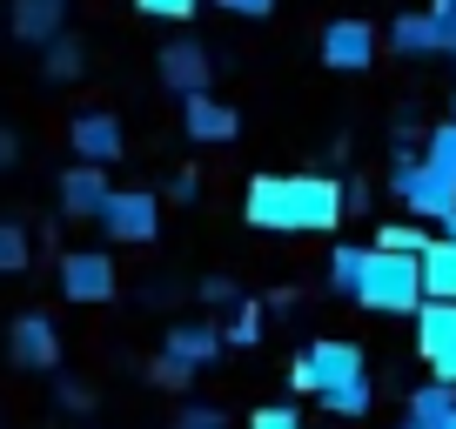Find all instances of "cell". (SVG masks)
I'll return each instance as SVG.
<instances>
[{
    "label": "cell",
    "mask_w": 456,
    "mask_h": 429,
    "mask_svg": "<svg viewBox=\"0 0 456 429\" xmlns=\"http://www.w3.org/2000/svg\"><path fill=\"white\" fill-rule=\"evenodd\" d=\"M242 222L262 235H336L349 222V182L336 174H256Z\"/></svg>",
    "instance_id": "1"
},
{
    "label": "cell",
    "mask_w": 456,
    "mask_h": 429,
    "mask_svg": "<svg viewBox=\"0 0 456 429\" xmlns=\"http://www.w3.org/2000/svg\"><path fill=\"white\" fill-rule=\"evenodd\" d=\"M362 309L370 315H416L429 302L423 288V255H389V248L370 242V269H362Z\"/></svg>",
    "instance_id": "2"
},
{
    "label": "cell",
    "mask_w": 456,
    "mask_h": 429,
    "mask_svg": "<svg viewBox=\"0 0 456 429\" xmlns=\"http://www.w3.org/2000/svg\"><path fill=\"white\" fill-rule=\"evenodd\" d=\"M370 362H362L356 343H342V336H322V343H302L296 362H289V389L296 396H336V389L362 383Z\"/></svg>",
    "instance_id": "3"
},
{
    "label": "cell",
    "mask_w": 456,
    "mask_h": 429,
    "mask_svg": "<svg viewBox=\"0 0 456 429\" xmlns=\"http://www.w3.org/2000/svg\"><path fill=\"white\" fill-rule=\"evenodd\" d=\"M389 195L403 201V214L410 222H450L456 214V182L443 168H429L423 155H410V148H396V161H389Z\"/></svg>",
    "instance_id": "4"
},
{
    "label": "cell",
    "mask_w": 456,
    "mask_h": 429,
    "mask_svg": "<svg viewBox=\"0 0 456 429\" xmlns=\"http://www.w3.org/2000/svg\"><path fill=\"white\" fill-rule=\"evenodd\" d=\"M410 322H416V356H423L429 383L456 389V302H423Z\"/></svg>",
    "instance_id": "5"
},
{
    "label": "cell",
    "mask_w": 456,
    "mask_h": 429,
    "mask_svg": "<svg viewBox=\"0 0 456 429\" xmlns=\"http://www.w3.org/2000/svg\"><path fill=\"white\" fill-rule=\"evenodd\" d=\"M7 356L14 369H34V376H61V329L47 309H20L7 322Z\"/></svg>",
    "instance_id": "6"
},
{
    "label": "cell",
    "mask_w": 456,
    "mask_h": 429,
    "mask_svg": "<svg viewBox=\"0 0 456 429\" xmlns=\"http://www.w3.org/2000/svg\"><path fill=\"white\" fill-rule=\"evenodd\" d=\"M101 235H108V242H128V248L155 242L161 235V201L148 195V188H114L108 208H101Z\"/></svg>",
    "instance_id": "7"
},
{
    "label": "cell",
    "mask_w": 456,
    "mask_h": 429,
    "mask_svg": "<svg viewBox=\"0 0 456 429\" xmlns=\"http://www.w3.org/2000/svg\"><path fill=\"white\" fill-rule=\"evenodd\" d=\"M61 295L68 302H114V288H121V275H114V255H101V248H68L61 255Z\"/></svg>",
    "instance_id": "8"
},
{
    "label": "cell",
    "mask_w": 456,
    "mask_h": 429,
    "mask_svg": "<svg viewBox=\"0 0 456 429\" xmlns=\"http://www.w3.org/2000/svg\"><path fill=\"white\" fill-rule=\"evenodd\" d=\"M376 47H383V34L370 28V20H329L322 28V41H315V54H322V68H336V74H362L376 61Z\"/></svg>",
    "instance_id": "9"
},
{
    "label": "cell",
    "mask_w": 456,
    "mask_h": 429,
    "mask_svg": "<svg viewBox=\"0 0 456 429\" xmlns=\"http://www.w3.org/2000/svg\"><path fill=\"white\" fill-rule=\"evenodd\" d=\"M68 142H74V161H94V168H114V161L128 155V134H121V121L108 108H81Z\"/></svg>",
    "instance_id": "10"
},
{
    "label": "cell",
    "mask_w": 456,
    "mask_h": 429,
    "mask_svg": "<svg viewBox=\"0 0 456 429\" xmlns=\"http://www.w3.org/2000/svg\"><path fill=\"white\" fill-rule=\"evenodd\" d=\"M54 195H61V214H68V222H101L114 182H108V168H94V161H74V168L61 174Z\"/></svg>",
    "instance_id": "11"
},
{
    "label": "cell",
    "mask_w": 456,
    "mask_h": 429,
    "mask_svg": "<svg viewBox=\"0 0 456 429\" xmlns=\"http://www.w3.org/2000/svg\"><path fill=\"white\" fill-rule=\"evenodd\" d=\"M155 74H161V87H175V94H208V81H215V54L201 41H175V47H161V61H155Z\"/></svg>",
    "instance_id": "12"
},
{
    "label": "cell",
    "mask_w": 456,
    "mask_h": 429,
    "mask_svg": "<svg viewBox=\"0 0 456 429\" xmlns=\"http://www.w3.org/2000/svg\"><path fill=\"white\" fill-rule=\"evenodd\" d=\"M182 128H188V142L222 148V142H235V134H242V115H235L228 101H215V94H188V101H182Z\"/></svg>",
    "instance_id": "13"
},
{
    "label": "cell",
    "mask_w": 456,
    "mask_h": 429,
    "mask_svg": "<svg viewBox=\"0 0 456 429\" xmlns=\"http://www.w3.org/2000/svg\"><path fill=\"white\" fill-rule=\"evenodd\" d=\"M161 349H168V356H182L188 369H208V362L228 349V336H222V322H195V315H182V322H168V329H161Z\"/></svg>",
    "instance_id": "14"
},
{
    "label": "cell",
    "mask_w": 456,
    "mask_h": 429,
    "mask_svg": "<svg viewBox=\"0 0 456 429\" xmlns=\"http://www.w3.org/2000/svg\"><path fill=\"white\" fill-rule=\"evenodd\" d=\"M389 47H396L403 61H436V54H450V41H443V20L429 14H396L389 20Z\"/></svg>",
    "instance_id": "15"
},
{
    "label": "cell",
    "mask_w": 456,
    "mask_h": 429,
    "mask_svg": "<svg viewBox=\"0 0 456 429\" xmlns=\"http://www.w3.org/2000/svg\"><path fill=\"white\" fill-rule=\"evenodd\" d=\"M7 20H14V34L28 47H47V41H61V28H68V0H14Z\"/></svg>",
    "instance_id": "16"
},
{
    "label": "cell",
    "mask_w": 456,
    "mask_h": 429,
    "mask_svg": "<svg viewBox=\"0 0 456 429\" xmlns=\"http://www.w3.org/2000/svg\"><path fill=\"white\" fill-rule=\"evenodd\" d=\"M450 423H456V389L450 383L410 389V402H403V429H450Z\"/></svg>",
    "instance_id": "17"
},
{
    "label": "cell",
    "mask_w": 456,
    "mask_h": 429,
    "mask_svg": "<svg viewBox=\"0 0 456 429\" xmlns=\"http://www.w3.org/2000/svg\"><path fill=\"white\" fill-rule=\"evenodd\" d=\"M423 288H429V302H456V242L450 235H436L423 248Z\"/></svg>",
    "instance_id": "18"
},
{
    "label": "cell",
    "mask_w": 456,
    "mask_h": 429,
    "mask_svg": "<svg viewBox=\"0 0 456 429\" xmlns=\"http://www.w3.org/2000/svg\"><path fill=\"white\" fill-rule=\"evenodd\" d=\"M362 269H370V248H356V242H336V248H329V288H336V295L356 302L362 295Z\"/></svg>",
    "instance_id": "19"
},
{
    "label": "cell",
    "mask_w": 456,
    "mask_h": 429,
    "mask_svg": "<svg viewBox=\"0 0 456 429\" xmlns=\"http://www.w3.org/2000/svg\"><path fill=\"white\" fill-rule=\"evenodd\" d=\"M370 402H376V383L362 376V383L336 389V396H315V409H322V416H342V423H356V416H370Z\"/></svg>",
    "instance_id": "20"
},
{
    "label": "cell",
    "mask_w": 456,
    "mask_h": 429,
    "mask_svg": "<svg viewBox=\"0 0 456 429\" xmlns=\"http://www.w3.org/2000/svg\"><path fill=\"white\" fill-rule=\"evenodd\" d=\"M41 74H47V81H74V74H81V41H74V34L47 41L41 47Z\"/></svg>",
    "instance_id": "21"
},
{
    "label": "cell",
    "mask_w": 456,
    "mask_h": 429,
    "mask_svg": "<svg viewBox=\"0 0 456 429\" xmlns=\"http://www.w3.org/2000/svg\"><path fill=\"white\" fill-rule=\"evenodd\" d=\"M423 161H429V168H443V174L456 182V115L436 121V128L423 134Z\"/></svg>",
    "instance_id": "22"
},
{
    "label": "cell",
    "mask_w": 456,
    "mask_h": 429,
    "mask_svg": "<svg viewBox=\"0 0 456 429\" xmlns=\"http://www.w3.org/2000/svg\"><path fill=\"white\" fill-rule=\"evenodd\" d=\"M429 242H436V235H429L423 222H389V229L376 235V248H389V255H423Z\"/></svg>",
    "instance_id": "23"
},
{
    "label": "cell",
    "mask_w": 456,
    "mask_h": 429,
    "mask_svg": "<svg viewBox=\"0 0 456 429\" xmlns=\"http://www.w3.org/2000/svg\"><path fill=\"white\" fill-rule=\"evenodd\" d=\"M222 336H228V349H256L262 343V309H256V302H242V309L222 322Z\"/></svg>",
    "instance_id": "24"
},
{
    "label": "cell",
    "mask_w": 456,
    "mask_h": 429,
    "mask_svg": "<svg viewBox=\"0 0 456 429\" xmlns=\"http://www.w3.org/2000/svg\"><path fill=\"white\" fill-rule=\"evenodd\" d=\"M0 275H28V229L0 222Z\"/></svg>",
    "instance_id": "25"
},
{
    "label": "cell",
    "mask_w": 456,
    "mask_h": 429,
    "mask_svg": "<svg viewBox=\"0 0 456 429\" xmlns=\"http://www.w3.org/2000/svg\"><path fill=\"white\" fill-rule=\"evenodd\" d=\"M148 383H155V389H188V383H195V369H188L182 356H168V349H161V356L148 362Z\"/></svg>",
    "instance_id": "26"
},
{
    "label": "cell",
    "mask_w": 456,
    "mask_h": 429,
    "mask_svg": "<svg viewBox=\"0 0 456 429\" xmlns=\"http://www.w3.org/2000/svg\"><path fill=\"white\" fill-rule=\"evenodd\" d=\"M248 429H309V423H302L296 402H262V409L248 416Z\"/></svg>",
    "instance_id": "27"
},
{
    "label": "cell",
    "mask_w": 456,
    "mask_h": 429,
    "mask_svg": "<svg viewBox=\"0 0 456 429\" xmlns=\"http://www.w3.org/2000/svg\"><path fill=\"white\" fill-rule=\"evenodd\" d=\"M195 295H201V302H208V309H242V288L228 282V275H208V282H201V288H195Z\"/></svg>",
    "instance_id": "28"
},
{
    "label": "cell",
    "mask_w": 456,
    "mask_h": 429,
    "mask_svg": "<svg viewBox=\"0 0 456 429\" xmlns=\"http://www.w3.org/2000/svg\"><path fill=\"white\" fill-rule=\"evenodd\" d=\"M175 429H228V416L215 409V402H188V409L175 416Z\"/></svg>",
    "instance_id": "29"
},
{
    "label": "cell",
    "mask_w": 456,
    "mask_h": 429,
    "mask_svg": "<svg viewBox=\"0 0 456 429\" xmlns=\"http://www.w3.org/2000/svg\"><path fill=\"white\" fill-rule=\"evenodd\" d=\"M134 7H142L148 20H188L201 7V0H134Z\"/></svg>",
    "instance_id": "30"
},
{
    "label": "cell",
    "mask_w": 456,
    "mask_h": 429,
    "mask_svg": "<svg viewBox=\"0 0 456 429\" xmlns=\"http://www.w3.org/2000/svg\"><path fill=\"white\" fill-rule=\"evenodd\" d=\"M222 14H242V20H269L275 14V0H215Z\"/></svg>",
    "instance_id": "31"
},
{
    "label": "cell",
    "mask_w": 456,
    "mask_h": 429,
    "mask_svg": "<svg viewBox=\"0 0 456 429\" xmlns=\"http://www.w3.org/2000/svg\"><path fill=\"white\" fill-rule=\"evenodd\" d=\"M54 396H61V409H74V416L87 409V389H81V383H68V376H54Z\"/></svg>",
    "instance_id": "32"
},
{
    "label": "cell",
    "mask_w": 456,
    "mask_h": 429,
    "mask_svg": "<svg viewBox=\"0 0 456 429\" xmlns=\"http://www.w3.org/2000/svg\"><path fill=\"white\" fill-rule=\"evenodd\" d=\"M14 161H20V134H14V128H0V174L14 168Z\"/></svg>",
    "instance_id": "33"
},
{
    "label": "cell",
    "mask_w": 456,
    "mask_h": 429,
    "mask_svg": "<svg viewBox=\"0 0 456 429\" xmlns=\"http://www.w3.org/2000/svg\"><path fill=\"white\" fill-rule=\"evenodd\" d=\"M429 14L443 20V41H450V54H456V0H443V7H429Z\"/></svg>",
    "instance_id": "34"
},
{
    "label": "cell",
    "mask_w": 456,
    "mask_h": 429,
    "mask_svg": "<svg viewBox=\"0 0 456 429\" xmlns=\"http://www.w3.org/2000/svg\"><path fill=\"white\" fill-rule=\"evenodd\" d=\"M443 235H450V242H456V214H450V222H443Z\"/></svg>",
    "instance_id": "35"
},
{
    "label": "cell",
    "mask_w": 456,
    "mask_h": 429,
    "mask_svg": "<svg viewBox=\"0 0 456 429\" xmlns=\"http://www.w3.org/2000/svg\"><path fill=\"white\" fill-rule=\"evenodd\" d=\"M429 7H443V0H429Z\"/></svg>",
    "instance_id": "36"
},
{
    "label": "cell",
    "mask_w": 456,
    "mask_h": 429,
    "mask_svg": "<svg viewBox=\"0 0 456 429\" xmlns=\"http://www.w3.org/2000/svg\"><path fill=\"white\" fill-rule=\"evenodd\" d=\"M450 108H456V101H450Z\"/></svg>",
    "instance_id": "37"
},
{
    "label": "cell",
    "mask_w": 456,
    "mask_h": 429,
    "mask_svg": "<svg viewBox=\"0 0 456 429\" xmlns=\"http://www.w3.org/2000/svg\"><path fill=\"white\" fill-rule=\"evenodd\" d=\"M450 429H456V423H450Z\"/></svg>",
    "instance_id": "38"
}]
</instances>
